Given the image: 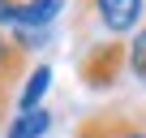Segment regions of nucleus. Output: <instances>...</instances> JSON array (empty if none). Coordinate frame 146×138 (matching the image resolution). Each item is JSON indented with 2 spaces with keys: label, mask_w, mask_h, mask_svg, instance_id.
<instances>
[{
  "label": "nucleus",
  "mask_w": 146,
  "mask_h": 138,
  "mask_svg": "<svg viewBox=\"0 0 146 138\" xmlns=\"http://www.w3.org/2000/svg\"><path fill=\"white\" fill-rule=\"evenodd\" d=\"M47 86H52V65H35L30 78H26V91L17 95V108H22V112H35L39 99L47 95Z\"/></svg>",
  "instance_id": "6"
},
{
  "label": "nucleus",
  "mask_w": 146,
  "mask_h": 138,
  "mask_svg": "<svg viewBox=\"0 0 146 138\" xmlns=\"http://www.w3.org/2000/svg\"><path fill=\"white\" fill-rule=\"evenodd\" d=\"M26 5V0H0V30H13V13Z\"/></svg>",
  "instance_id": "9"
},
{
  "label": "nucleus",
  "mask_w": 146,
  "mask_h": 138,
  "mask_svg": "<svg viewBox=\"0 0 146 138\" xmlns=\"http://www.w3.org/2000/svg\"><path fill=\"white\" fill-rule=\"evenodd\" d=\"M47 125H52V112L47 108H35V112H22L17 121H9V138H43L47 134Z\"/></svg>",
  "instance_id": "7"
},
{
  "label": "nucleus",
  "mask_w": 146,
  "mask_h": 138,
  "mask_svg": "<svg viewBox=\"0 0 146 138\" xmlns=\"http://www.w3.org/2000/svg\"><path fill=\"white\" fill-rule=\"evenodd\" d=\"M0 125H5V117H0Z\"/></svg>",
  "instance_id": "11"
},
{
  "label": "nucleus",
  "mask_w": 146,
  "mask_h": 138,
  "mask_svg": "<svg viewBox=\"0 0 146 138\" xmlns=\"http://www.w3.org/2000/svg\"><path fill=\"white\" fill-rule=\"evenodd\" d=\"M73 138H146V108L133 104H112L78 121Z\"/></svg>",
  "instance_id": "3"
},
{
  "label": "nucleus",
  "mask_w": 146,
  "mask_h": 138,
  "mask_svg": "<svg viewBox=\"0 0 146 138\" xmlns=\"http://www.w3.org/2000/svg\"><path fill=\"white\" fill-rule=\"evenodd\" d=\"M60 9H64V0H26L13 13V30H47Z\"/></svg>",
  "instance_id": "4"
},
{
  "label": "nucleus",
  "mask_w": 146,
  "mask_h": 138,
  "mask_svg": "<svg viewBox=\"0 0 146 138\" xmlns=\"http://www.w3.org/2000/svg\"><path fill=\"white\" fill-rule=\"evenodd\" d=\"M129 74L146 86V26H137V35L129 39Z\"/></svg>",
  "instance_id": "8"
},
{
  "label": "nucleus",
  "mask_w": 146,
  "mask_h": 138,
  "mask_svg": "<svg viewBox=\"0 0 146 138\" xmlns=\"http://www.w3.org/2000/svg\"><path fill=\"white\" fill-rule=\"evenodd\" d=\"M22 74H26V52L13 43V35H5V30H0V86L9 91Z\"/></svg>",
  "instance_id": "5"
},
{
  "label": "nucleus",
  "mask_w": 146,
  "mask_h": 138,
  "mask_svg": "<svg viewBox=\"0 0 146 138\" xmlns=\"http://www.w3.org/2000/svg\"><path fill=\"white\" fill-rule=\"evenodd\" d=\"M129 69V43L125 39H99L78 56V78L90 91H112Z\"/></svg>",
  "instance_id": "1"
},
{
  "label": "nucleus",
  "mask_w": 146,
  "mask_h": 138,
  "mask_svg": "<svg viewBox=\"0 0 146 138\" xmlns=\"http://www.w3.org/2000/svg\"><path fill=\"white\" fill-rule=\"evenodd\" d=\"M142 13H146V0H82L78 5V30L86 26V17H95V26L108 39H125V35H137Z\"/></svg>",
  "instance_id": "2"
},
{
  "label": "nucleus",
  "mask_w": 146,
  "mask_h": 138,
  "mask_svg": "<svg viewBox=\"0 0 146 138\" xmlns=\"http://www.w3.org/2000/svg\"><path fill=\"white\" fill-rule=\"evenodd\" d=\"M5 112H9V91L0 86V117H5Z\"/></svg>",
  "instance_id": "10"
}]
</instances>
